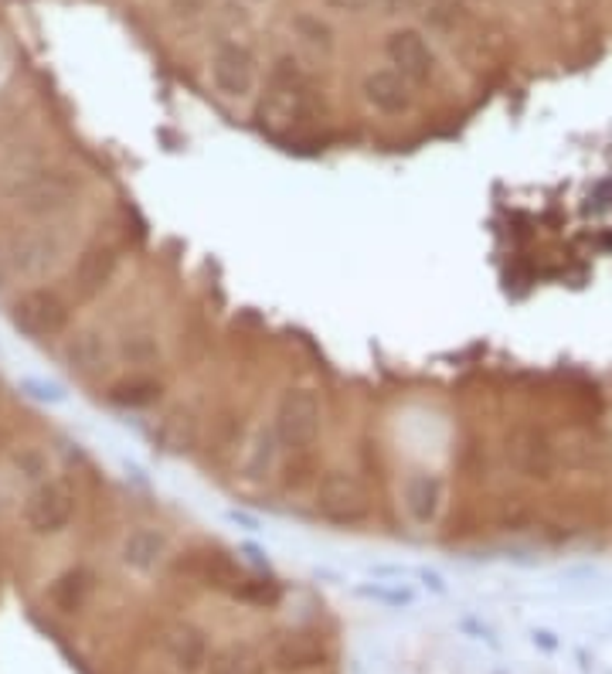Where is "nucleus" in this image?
<instances>
[{
  "label": "nucleus",
  "mask_w": 612,
  "mask_h": 674,
  "mask_svg": "<svg viewBox=\"0 0 612 674\" xmlns=\"http://www.w3.org/2000/svg\"><path fill=\"white\" fill-rule=\"evenodd\" d=\"M72 321V310L69 303L49 290V287H34V290H24L14 303H11V324L28 334L31 341H44V338H59L65 334Z\"/></svg>",
  "instance_id": "0eeeda50"
},
{
  "label": "nucleus",
  "mask_w": 612,
  "mask_h": 674,
  "mask_svg": "<svg viewBox=\"0 0 612 674\" xmlns=\"http://www.w3.org/2000/svg\"><path fill=\"white\" fill-rule=\"evenodd\" d=\"M313 511L320 521L334 528H357L371 518V494L354 474L326 470L323 480H317Z\"/></svg>",
  "instance_id": "20e7f679"
},
{
  "label": "nucleus",
  "mask_w": 612,
  "mask_h": 674,
  "mask_svg": "<svg viewBox=\"0 0 612 674\" xmlns=\"http://www.w3.org/2000/svg\"><path fill=\"white\" fill-rule=\"evenodd\" d=\"M279 457H282V446H279L272 426H259V429L246 439V446H242V460H239L242 477H246L249 484L269 480V477L279 470Z\"/></svg>",
  "instance_id": "f3484780"
},
{
  "label": "nucleus",
  "mask_w": 612,
  "mask_h": 674,
  "mask_svg": "<svg viewBox=\"0 0 612 674\" xmlns=\"http://www.w3.org/2000/svg\"><path fill=\"white\" fill-rule=\"evenodd\" d=\"M92 593V576L85 569H69L55 579V587H52V603L62 610V613H75L85 606Z\"/></svg>",
  "instance_id": "412c9836"
},
{
  "label": "nucleus",
  "mask_w": 612,
  "mask_h": 674,
  "mask_svg": "<svg viewBox=\"0 0 612 674\" xmlns=\"http://www.w3.org/2000/svg\"><path fill=\"white\" fill-rule=\"evenodd\" d=\"M82 195V174L65 164H34L24 167L14 185L8 188V198L31 218H55L75 205Z\"/></svg>",
  "instance_id": "f03ea898"
},
{
  "label": "nucleus",
  "mask_w": 612,
  "mask_h": 674,
  "mask_svg": "<svg viewBox=\"0 0 612 674\" xmlns=\"http://www.w3.org/2000/svg\"><path fill=\"white\" fill-rule=\"evenodd\" d=\"M208 75H211L215 93L221 100H231V103L249 100L256 93V85H259L256 59H252L249 49H242V44H221V49L211 55Z\"/></svg>",
  "instance_id": "9d476101"
},
{
  "label": "nucleus",
  "mask_w": 612,
  "mask_h": 674,
  "mask_svg": "<svg viewBox=\"0 0 612 674\" xmlns=\"http://www.w3.org/2000/svg\"><path fill=\"white\" fill-rule=\"evenodd\" d=\"M164 651L170 657V664L180 671V674H198L208 667V657H211V644H208V634L201 631L198 623L191 620H177L164 631Z\"/></svg>",
  "instance_id": "ddd939ff"
},
{
  "label": "nucleus",
  "mask_w": 612,
  "mask_h": 674,
  "mask_svg": "<svg viewBox=\"0 0 612 674\" xmlns=\"http://www.w3.org/2000/svg\"><path fill=\"white\" fill-rule=\"evenodd\" d=\"M259 126L276 133V137H287V133H300L313 120V89L297 65V59H279L266 93L256 106Z\"/></svg>",
  "instance_id": "f257e3e1"
},
{
  "label": "nucleus",
  "mask_w": 612,
  "mask_h": 674,
  "mask_svg": "<svg viewBox=\"0 0 612 674\" xmlns=\"http://www.w3.org/2000/svg\"><path fill=\"white\" fill-rule=\"evenodd\" d=\"M164 398V382L154 375H126L106 388V402L116 409H151Z\"/></svg>",
  "instance_id": "6ab92c4d"
},
{
  "label": "nucleus",
  "mask_w": 612,
  "mask_h": 674,
  "mask_svg": "<svg viewBox=\"0 0 612 674\" xmlns=\"http://www.w3.org/2000/svg\"><path fill=\"white\" fill-rule=\"evenodd\" d=\"M535 644H541V647L551 651V647H554V637H551L548 631H535Z\"/></svg>",
  "instance_id": "cd10ccee"
},
{
  "label": "nucleus",
  "mask_w": 612,
  "mask_h": 674,
  "mask_svg": "<svg viewBox=\"0 0 612 674\" xmlns=\"http://www.w3.org/2000/svg\"><path fill=\"white\" fill-rule=\"evenodd\" d=\"M504 464L525 480H551L561 467L558 443L538 426H517L504 439Z\"/></svg>",
  "instance_id": "423d86ee"
},
{
  "label": "nucleus",
  "mask_w": 612,
  "mask_h": 674,
  "mask_svg": "<svg viewBox=\"0 0 612 674\" xmlns=\"http://www.w3.org/2000/svg\"><path fill=\"white\" fill-rule=\"evenodd\" d=\"M361 93L364 103L374 113H385V116H405L415 103L412 96V82L405 75H398L395 69H378V72H367L361 82Z\"/></svg>",
  "instance_id": "4468645a"
},
{
  "label": "nucleus",
  "mask_w": 612,
  "mask_h": 674,
  "mask_svg": "<svg viewBox=\"0 0 612 674\" xmlns=\"http://www.w3.org/2000/svg\"><path fill=\"white\" fill-rule=\"evenodd\" d=\"M326 661H331V647H326V637L320 631H287L272 644V664L287 674L313 671Z\"/></svg>",
  "instance_id": "f8f14e48"
},
{
  "label": "nucleus",
  "mask_w": 612,
  "mask_h": 674,
  "mask_svg": "<svg viewBox=\"0 0 612 674\" xmlns=\"http://www.w3.org/2000/svg\"><path fill=\"white\" fill-rule=\"evenodd\" d=\"M120 266V252L110 242H92L82 249V256L75 259V290L82 300L96 297L113 277Z\"/></svg>",
  "instance_id": "dca6fc26"
},
{
  "label": "nucleus",
  "mask_w": 612,
  "mask_h": 674,
  "mask_svg": "<svg viewBox=\"0 0 612 674\" xmlns=\"http://www.w3.org/2000/svg\"><path fill=\"white\" fill-rule=\"evenodd\" d=\"M357 597L364 600H374V603H385V606H412L415 603V593L408 587H385V582H361V587L354 590Z\"/></svg>",
  "instance_id": "5701e85b"
},
{
  "label": "nucleus",
  "mask_w": 612,
  "mask_h": 674,
  "mask_svg": "<svg viewBox=\"0 0 612 674\" xmlns=\"http://www.w3.org/2000/svg\"><path fill=\"white\" fill-rule=\"evenodd\" d=\"M272 433L282 449L307 454V449L323 433V398L310 385H290L282 388L272 406Z\"/></svg>",
  "instance_id": "7ed1b4c3"
},
{
  "label": "nucleus",
  "mask_w": 612,
  "mask_h": 674,
  "mask_svg": "<svg viewBox=\"0 0 612 674\" xmlns=\"http://www.w3.org/2000/svg\"><path fill=\"white\" fill-rule=\"evenodd\" d=\"M205 674H266V661L252 644H225L218 651H211Z\"/></svg>",
  "instance_id": "aec40b11"
},
{
  "label": "nucleus",
  "mask_w": 612,
  "mask_h": 674,
  "mask_svg": "<svg viewBox=\"0 0 612 674\" xmlns=\"http://www.w3.org/2000/svg\"><path fill=\"white\" fill-rule=\"evenodd\" d=\"M170 552L167 535L154 525H136L123 535V546H120V559L126 569L133 572H154Z\"/></svg>",
  "instance_id": "2eb2a0df"
},
{
  "label": "nucleus",
  "mask_w": 612,
  "mask_h": 674,
  "mask_svg": "<svg viewBox=\"0 0 612 674\" xmlns=\"http://www.w3.org/2000/svg\"><path fill=\"white\" fill-rule=\"evenodd\" d=\"M24 525L34 535H59L75 518V490L65 480H41L21 508Z\"/></svg>",
  "instance_id": "1a4fd4ad"
},
{
  "label": "nucleus",
  "mask_w": 612,
  "mask_h": 674,
  "mask_svg": "<svg viewBox=\"0 0 612 674\" xmlns=\"http://www.w3.org/2000/svg\"><path fill=\"white\" fill-rule=\"evenodd\" d=\"M279 587L272 579L266 576H246L242 579V587L235 590V600H242V603H252V606H276L279 603Z\"/></svg>",
  "instance_id": "4be33fe9"
},
{
  "label": "nucleus",
  "mask_w": 612,
  "mask_h": 674,
  "mask_svg": "<svg viewBox=\"0 0 612 674\" xmlns=\"http://www.w3.org/2000/svg\"><path fill=\"white\" fill-rule=\"evenodd\" d=\"M24 388L34 395V398H41V402H62L65 395H62V388L59 385H44V382H38V379H24Z\"/></svg>",
  "instance_id": "a878e982"
},
{
  "label": "nucleus",
  "mask_w": 612,
  "mask_h": 674,
  "mask_svg": "<svg viewBox=\"0 0 612 674\" xmlns=\"http://www.w3.org/2000/svg\"><path fill=\"white\" fill-rule=\"evenodd\" d=\"M385 55L395 65L398 75H405L412 85H422L436 75V55L429 49V41L422 38L415 28H398L385 41Z\"/></svg>",
  "instance_id": "9b49d317"
},
{
  "label": "nucleus",
  "mask_w": 612,
  "mask_h": 674,
  "mask_svg": "<svg viewBox=\"0 0 612 674\" xmlns=\"http://www.w3.org/2000/svg\"><path fill=\"white\" fill-rule=\"evenodd\" d=\"M62 362L79 379H89V375L103 372V365H106V341H103V334H96V331H75L65 341V348H62Z\"/></svg>",
  "instance_id": "a211bd4d"
},
{
  "label": "nucleus",
  "mask_w": 612,
  "mask_h": 674,
  "mask_svg": "<svg viewBox=\"0 0 612 674\" xmlns=\"http://www.w3.org/2000/svg\"><path fill=\"white\" fill-rule=\"evenodd\" d=\"M170 4L177 8V14H198V11H205L208 0H170Z\"/></svg>",
  "instance_id": "bb28decb"
},
{
  "label": "nucleus",
  "mask_w": 612,
  "mask_h": 674,
  "mask_svg": "<svg viewBox=\"0 0 612 674\" xmlns=\"http://www.w3.org/2000/svg\"><path fill=\"white\" fill-rule=\"evenodd\" d=\"M408 576H415L418 582H422V587H426V590H433L436 597H446V579L436 572V569H408Z\"/></svg>",
  "instance_id": "393cba45"
},
{
  "label": "nucleus",
  "mask_w": 612,
  "mask_h": 674,
  "mask_svg": "<svg viewBox=\"0 0 612 674\" xmlns=\"http://www.w3.org/2000/svg\"><path fill=\"white\" fill-rule=\"evenodd\" d=\"M62 249H65V239L52 229V225H44V229H28L0 249V280H18V277L31 280V277L49 273L59 262Z\"/></svg>",
  "instance_id": "39448f33"
},
{
  "label": "nucleus",
  "mask_w": 612,
  "mask_h": 674,
  "mask_svg": "<svg viewBox=\"0 0 612 674\" xmlns=\"http://www.w3.org/2000/svg\"><path fill=\"white\" fill-rule=\"evenodd\" d=\"M449 484L436 470H412L398 484V508L412 528H436L446 515Z\"/></svg>",
  "instance_id": "6e6552de"
},
{
  "label": "nucleus",
  "mask_w": 612,
  "mask_h": 674,
  "mask_svg": "<svg viewBox=\"0 0 612 674\" xmlns=\"http://www.w3.org/2000/svg\"><path fill=\"white\" fill-rule=\"evenodd\" d=\"M123 354L129 357L133 365H151V362H157V357H160V348H157V341L151 334H133L123 344Z\"/></svg>",
  "instance_id": "b1692460"
}]
</instances>
